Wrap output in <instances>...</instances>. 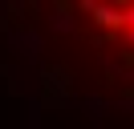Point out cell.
Returning <instances> with one entry per match:
<instances>
[{"label":"cell","instance_id":"6da1fadb","mask_svg":"<svg viewBox=\"0 0 134 129\" xmlns=\"http://www.w3.org/2000/svg\"><path fill=\"white\" fill-rule=\"evenodd\" d=\"M57 12L77 28L93 56L134 81V0H57Z\"/></svg>","mask_w":134,"mask_h":129}]
</instances>
